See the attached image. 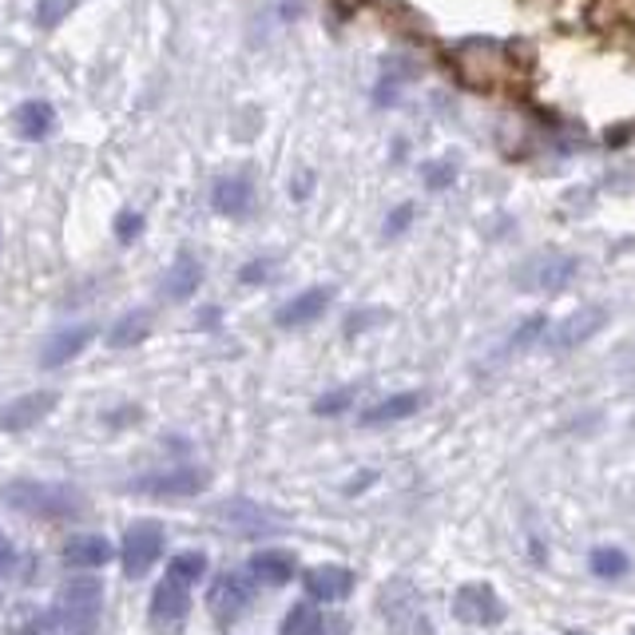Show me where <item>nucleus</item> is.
<instances>
[{
	"mask_svg": "<svg viewBox=\"0 0 635 635\" xmlns=\"http://www.w3.org/2000/svg\"><path fill=\"white\" fill-rule=\"evenodd\" d=\"M187 604H191V584L167 576L151 596V620L155 624H179L187 615Z\"/></svg>",
	"mask_w": 635,
	"mask_h": 635,
	"instance_id": "14",
	"label": "nucleus"
},
{
	"mask_svg": "<svg viewBox=\"0 0 635 635\" xmlns=\"http://www.w3.org/2000/svg\"><path fill=\"white\" fill-rule=\"evenodd\" d=\"M24 635H72V632L60 624V620H40V624L24 627Z\"/></svg>",
	"mask_w": 635,
	"mask_h": 635,
	"instance_id": "32",
	"label": "nucleus"
},
{
	"mask_svg": "<svg viewBox=\"0 0 635 635\" xmlns=\"http://www.w3.org/2000/svg\"><path fill=\"white\" fill-rule=\"evenodd\" d=\"M294 556L290 553H282V548H263V553H254L251 556V572L258 580H263V584H290V580H294Z\"/></svg>",
	"mask_w": 635,
	"mask_h": 635,
	"instance_id": "19",
	"label": "nucleus"
},
{
	"mask_svg": "<svg viewBox=\"0 0 635 635\" xmlns=\"http://www.w3.org/2000/svg\"><path fill=\"white\" fill-rule=\"evenodd\" d=\"M576 635H580V632H576Z\"/></svg>",
	"mask_w": 635,
	"mask_h": 635,
	"instance_id": "34",
	"label": "nucleus"
},
{
	"mask_svg": "<svg viewBox=\"0 0 635 635\" xmlns=\"http://www.w3.org/2000/svg\"><path fill=\"white\" fill-rule=\"evenodd\" d=\"M409 223H414V203H402V207H397V211L390 215V219H385L381 234H385V239H397V234H402L405 227H409Z\"/></svg>",
	"mask_w": 635,
	"mask_h": 635,
	"instance_id": "29",
	"label": "nucleus"
},
{
	"mask_svg": "<svg viewBox=\"0 0 635 635\" xmlns=\"http://www.w3.org/2000/svg\"><path fill=\"white\" fill-rule=\"evenodd\" d=\"M112 231H116L119 243H136L139 234H143V215H139V211H119L116 223H112Z\"/></svg>",
	"mask_w": 635,
	"mask_h": 635,
	"instance_id": "25",
	"label": "nucleus"
},
{
	"mask_svg": "<svg viewBox=\"0 0 635 635\" xmlns=\"http://www.w3.org/2000/svg\"><path fill=\"white\" fill-rule=\"evenodd\" d=\"M251 203H254V187L243 175L215 179V187H211V207L219 211V215H227V219H243L246 211H251Z\"/></svg>",
	"mask_w": 635,
	"mask_h": 635,
	"instance_id": "13",
	"label": "nucleus"
},
{
	"mask_svg": "<svg viewBox=\"0 0 635 635\" xmlns=\"http://www.w3.org/2000/svg\"><path fill=\"white\" fill-rule=\"evenodd\" d=\"M76 9V0H36V24L40 28H56L64 24Z\"/></svg>",
	"mask_w": 635,
	"mask_h": 635,
	"instance_id": "24",
	"label": "nucleus"
},
{
	"mask_svg": "<svg viewBox=\"0 0 635 635\" xmlns=\"http://www.w3.org/2000/svg\"><path fill=\"white\" fill-rule=\"evenodd\" d=\"M373 322H385V310H361V314H354L346 322V334H358V330H366V326H373Z\"/></svg>",
	"mask_w": 635,
	"mask_h": 635,
	"instance_id": "30",
	"label": "nucleus"
},
{
	"mask_svg": "<svg viewBox=\"0 0 635 635\" xmlns=\"http://www.w3.org/2000/svg\"><path fill=\"white\" fill-rule=\"evenodd\" d=\"M322 632V612L314 608V604H294L287 612V620H282V635H318Z\"/></svg>",
	"mask_w": 635,
	"mask_h": 635,
	"instance_id": "21",
	"label": "nucleus"
},
{
	"mask_svg": "<svg viewBox=\"0 0 635 635\" xmlns=\"http://www.w3.org/2000/svg\"><path fill=\"white\" fill-rule=\"evenodd\" d=\"M453 179H457V163L445 160V163H429L426 167V187L429 191H445Z\"/></svg>",
	"mask_w": 635,
	"mask_h": 635,
	"instance_id": "26",
	"label": "nucleus"
},
{
	"mask_svg": "<svg viewBox=\"0 0 635 635\" xmlns=\"http://www.w3.org/2000/svg\"><path fill=\"white\" fill-rule=\"evenodd\" d=\"M330 302H334V287H310V290H302V294H294L287 306H278L275 322L282 326V330H302V326L318 322Z\"/></svg>",
	"mask_w": 635,
	"mask_h": 635,
	"instance_id": "7",
	"label": "nucleus"
},
{
	"mask_svg": "<svg viewBox=\"0 0 635 635\" xmlns=\"http://www.w3.org/2000/svg\"><path fill=\"white\" fill-rule=\"evenodd\" d=\"M604 322H608V310L604 306H584V310L568 314L564 322L556 326L553 334H548V346L553 350H576L584 346L596 330H604Z\"/></svg>",
	"mask_w": 635,
	"mask_h": 635,
	"instance_id": "8",
	"label": "nucleus"
},
{
	"mask_svg": "<svg viewBox=\"0 0 635 635\" xmlns=\"http://www.w3.org/2000/svg\"><path fill=\"white\" fill-rule=\"evenodd\" d=\"M203 287V263H199L195 254H179L172 266H167V275L160 282V294L167 302H191Z\"/></svg>",
	"mask_w": 635,
	"mask_h": 635,
	"instance_id": "10",
	"label": "nucleus"
},
{
	"mask_svg": "<svg viewBox=\"0 0 635 635\" xmlns=\"http://www.w3.org/2000/svg\"><path fill=\"white\" fill-rule=\"evenodd\" d=\"M104 612V584L96 576H72L56 596V620L72 635H92Z\"/></svg>",
	"mask_w": 635,
	"mask_h": 635,
	"instance_id": "2",
	"label": "nucleus"
},
{
	"mask_svg": "<svg viewBox=\"0 0 635 635\" xmlns=\"http://www.w3.org/2000/svg\"><path fill=\"white\" fill-rule=\"evenodd\" d=\"M354 588V572L338 564H318L306 572V596L310 600H342Z\"/></svg>",
	"mask_w": 635,
	"mask_h": 635,
	"instance_id": "15",
	"label": "nucleus"
},
{
	"mask_svg": "<svg viewBox=\"0 0 635 635\" xmlns=\"http://www.w3.org/2000/svg\"><path fill=\"white\" fill-rule=\"evenodd\" d=\"M270 270H275L270 258H254V263H246L243 270H239V282H243V287H258V282L270 278Z\"/></svg>",
	"mask_w": 635,
	"mask_h": 635,
	"instance_id": "28",
	"label": "nucleus"
},
{
	"mask_svg": "<svg viewBox=\"0 0 635 635\" xmlns=\"http://www.w3.org/2000/svg\"><path fill=\"white\" fill-rule=\"evenodd\" d=\"M421 409V393H393V397H381L378 405H370L366 414H361V426H393V421H405V417H414Z\"/></svg>",
	"mask_w": 635,
	"mask_h": 635,
	"instance_id": "17",
	"label": "nucleus"
},
{
	"mask_svg": "<svg viewBox=\"0 0 635 635\" xmlns=\"http://www.w3.org/2000/svg\"><path fill=\"white\" fill-rule=\"evenodd\" d=\"M9 564H12V544L4 541V532H0V572H4Z\"/></svg>",
	"mask_w": 635,
	"mask_h": 635,
	"instance_id": "33",
	"label": "nucleus"
},
{
	"mask_svg": "<svg viewBox=\"0 0 635 635\" xmlns=\"http://www.w3.org/2000/svg\"><path fill=\"white\" fill-rule=\"evenodd\" d=\"M56 405H60L56 390L21 393V397H12V402L0 405V433H24V429L40 426Z\"/></svg>",
	"mask_w": 635,
	"mask_h": 635,
	"instance_id": "5",
	"label": "nucleus"
},
{
	"mask_svg": "<svg viewBox=\"0 0 635 635\" xmlns=\"http://www.w3.org/2000/svg\"><path fill=\"white\" fill-rule=\"evenodd\" d=\"M207 604L219 620H234V615H243L246 604H251V580H246L243 572H227V576H219L215 584H211Z\"/></svg>",
	"mask_w": 635,
	"mask_h": 635,
	"instance_id": "11",
	"label": "nucleus"
},
{
	"mask_svg": "<svg viewBox=\"0 0 635 635\" xmlns=\"http://www.w3.org/2000/svg\"><path fill=\"white\" fill-rule=\"evenodd\" d=\"M96 338V326H72V330H60V334H52L45 342V350H40V366L45 370H60V366H68V361H76L84 354V350L92 346Z\"/></svg>",
	"mask_w": 635,
	"mask_h": 635,
	"instance_id": "9",
	"label": "nucleus"
},
{
	"mask_svg": "<svg viewBox=\"0 0 635 635\" xmlns=\"http://www.w3.org/2000/svg\"><path fill=\"white\" fill-rule=\"evenodd\" d=\"M350 402H354V390L326 393V397H318V402H314V414H318V417H334V414H342V409H350Z\"/></svg>",
	"mask_w": 635,
	"mask_h": 635,
	"instance_id": "27",
	"label": "nucleus"
},
{
	"mask_svg": "<svg viewBox=\"0 0 635 635\" xmlns=\"http://www.w3.org/2000/svg\"><path fill=\"white\" fill-rule=\"evenodd\" d=\"M541 330H544V318H541V314H536L532 322H524V326H520V330H517V338H512V346H524V342H532V338L541 334Z\"/></svg>",
	"mask_w": 635,
	"mask_h": 635,
	"instance_id": "31",
	"label": "nucleus"
},
{
	"mask_svg": "<svg viewBox=\"0 0 635 635\" xmlns=\"http://www.w3.org/2000/svg\"><path fill=\"white\" fill-rule=\"evenodd\" d=\"M0 500L24 517H40V520H76L88 512V497L80 488L60 485V481H9L0 488Z\"/></svg>",
	"mask_w": 635,
	"mask_h": 635,
	"instance_id": "1",
	"label": "nucleus"
},
{
	"mask_svg": "<svg viewBox=\"0 0 635 635\" xmlns=\"http://www.w3.org/2000/svg\"><path fill=\"white\" fill-rule=\"evenodd\" d=\"M576 258L572 254H532L529 263L517 266V287L520 290H560L576 275Z\"/></svg>",
	"mask_w": 635,
	"mask_h": 635,
	"instance_id": "4",
	"label": "nucleus"
},
{
	"mask_svg": "<svg viewBox=\"0 0 635 635\" xmlns=\"http://www.w3.org/2000/svg\"><path fill=\"white\" fill-rule=\"evenodd\" d=\"M211 485V477L203 469H167V473H148L131 481L136 493H148V497H195Z\"/></svg>",
	"mask_w": 635,
	"mask_h": 635,
	"instance_id": "6",
	"label": "nucleus"
},
{
	"mask_svg": "<svg viewBox=\"0 0 635 635\" xmlns=\"http://www.w3.org/2000/svg\"><path fill=\"white\" fill-rule=\"evenodd\" d=\"M203 572H207V556L203 553H179L172 560V568H167V576L183 580V584H195Z\"/></svg>",
	"mask_w": 635,
	"mask_h": 635,
	"instance_id": "22",
	"label": "nucleus"
},
{
	"mask_svg": "<svg viewBox=\"0 0 635 635\" xmlns=\"http://www.w3.org/2000/svg\"><path fill=\"white\" fill-rule=\"evenodd\" d=\"M453 612L465 624H493V620H500V600L488 588H461Z\"/></svg>",
	"mask_w": 635,
	"mask_h": 635,
	"instance_id": "16",
	"label": "nucleus"
},
{
	"mask_svg": "<svg viewBox=\"0 0 635 635\" xmlns=\"http://www.w3.org/2000/svg\"><path fill=\"white\" fill-rule=\"evenodd\" d=\"M592 572H596V576H608V580L624 576L627 556L620 553V548H596V553H592Z\"/></svg>",
	"mask_w": 635,
	"mask_h": 635,
	"instance_id": "23",
	"label": "nucleus"
},
{
	"mask_svg": "<svg viewBox=\"0 0 635 635\" xmlns=\"http://www.w3.org/2000/svg\"><path fill=\"white\" fill-rule=\"evenodd\" d=\"M148 334H151V314L148 310H131V314H124L112 330H107V346L112 350H131V346H139Z\"/></svg>",
	"mask_w": 635,
	"mask_h": 635,
	"instance_id": "20",
	"label": "nucleus"
},
{
	"mask_svg": "<svg viewBox=\"0 0 635 635\" xmlns=\"http://www.w3.org/2000/svg\"><path fill=\"white\" fill-rule=\"evenodd\" d=\"M64 560H68L72 568H104L107 560H112V544L104 541V536H92V532H84V536H72L68 544H64Z\"/></svg>",
	"mask_w": 635,
	"mask_h": 635,
	"instance_id": "18",
	"label": "nucleus"
},
{
	"mask_svg": "<svg viewBox=\"0 0 635 635\" xmlns=\"http://www.w3.org/2000/svg\"><path fill=\"white\" fill-rule=\"evenodd\" d=\"M12 131L24 139V143H40L56 131V107L48 100H24L12 112Z\"/></svg>",
	"mask_w": 635,
	"mask_h": 635,
	"instance_id": "12",
	"label": "nucleus"
},
{
	"mask_svg": "<svg viewBox=\"0 0 635 635\" xmlns=\"http://www.w3.org/2000/svg\"><path fill=\"white\" fill-rule=\"evenodd\" d=\"M163 544H167V532L155 520H136L127 524L124 532V548H119V560H124L127 576H148L151 568L160 564Z\"/></svg>",
	"mask_w": 635,
	"mask_h": 635,
	"instance_id": "3",
	"label": "nucleus"
}]
</instances>
